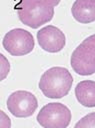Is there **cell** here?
<instances>
[{
    "label": "cell",
    "instance_id": "6da1fadb",
    "mask_svg": "<svg viewBox=\"0 0 95 128\" xmlns=\"http://www.w3.org/2000/svg\"><path fill=\"white\" fill-rule=\"evenodd\" d=\"M61 0H20L16 12L20 21L33 29L52 20L54 7Z\"/></svg>",
    "mask_w": 95,
    "mask_h": 128
},
{
    "label": "cell",
    "instance_id": "7a4b0ae2",
    "mask_svg": "<svg viewBox=\"0 0 95 128\" xmlns=\"http://www.w3.org/2000/svg\"><path fill=\"white\" fill-rule=\"evenodd\" d=\"M72 83L73 78L68 69L52 67L42 74L39 80V88L46 97L59 99L69 93Z\"/></svg>",
    "mask_w": 95,
    "mask_h": 128
},
{
    "label": "cell",
    "instance_id": "3957f363",
    "mask_svg": "<svg viewBox=\"0 0 95 128\" xmlns=\"http://www.w3.org/2000/svg\"><path fill=\"white\" fill-rule=\"evenodd\" d=\"M70 63L79 75L87 76L95 73V34L84 39L75 48Z\"/></svg>",
    "mask_w": 95,
    "mask_h": 128
},
{
    "label": "cell",
    "instance_id": "277c9868",
    "mask_svg": "<svg viewBox=\"0 0 95 128\" xmlns=\"http://www.w3.org/2000/svg\"><path fill=\"white\" fill-rule=\"evenodd\" d=\"M71 111L62 103H48L39 111L37 121L43 128H67L71 121Z\"/></svg>",
    "mask_w": 95,
    "mask_h": 128
},
{
    "label": "cell",
    "instance_id": "5b68a950",
    "mask_svg": "<svg viewBox=\"0 0 95 128\" xmlns=\"http://www.w3.org/2000/svg\"><path fill=\"white\" fill-rule=\"evenodd\" d=\"M2 43L5 50L13 56L26 55L34 48V38L32 34L21 28H15L7 32Z\"/></svg>",
    "mask_w": 95,
    "mask_h": 128
},
{
    "label": "cell",
    "instance_id": "8992f818",
    "mask_svg": "<svg viewBox=\"0 0 95 128\" xmlns=\"http://www.w3.org/2000/svg\"><path fill=\"white\" fill-rule=\"evenodd\" d=\"M37 107V98L29 91H15L11 93L7 99V108L9 112L18 118L31 116L35 112Z\"/></svg>",
    "mask_w": 95,
    "mask_h": 128
},
{
    "label": "cell",
    "instance_id": "52a82bcc",
    "mask_svg": "<svg viewBox=\"0 0 95 128\" xmlns=\"http://www.w3.org/2000/svg\"><path fill=\"white\" fill-rule=\"evenodd\" d=\"M37 40L39 46L50 53L61 51L66 43L64 33L57 27L48 25L37 32Z\"/></svg>",
    "mask_w": 95,
    "mask_h": 128
},
{
    "label": "cell",
    "instance_id": "ba28073f",
    "mask_svg": "<svg viewBox=\"0 0 95 128\" xmlns=\"http://www.w3.org/2000/svg\"><path fill=\"white\" fill-rule=\"evenodd\" d=\"M72 16L80 23L95 21V0H76L71 8Z\"/></svg>",
    "mask_w": 95,
    "mask_h": 128
},
{
    "label": "cell",
    "instance_id": "9c48e42d",
    "mask_svg": "<svg viewBox=\"0 0 95 128\" xmlns=\"http://www.w3.org/2000/svg\"><path fill=\"white\" fill-rule=\"evenodd\" d=\"M77 101L85 107H95V81L84 80L75 87Z\"/></svg>",
    "mask_w": 95,
    "mask_h": 128
},
{
    "label": "cell",
    "instance_id": "30bf717a",
    "mask_svg": "<svg viewBox=\"0 0 95 128\" xmlns=\"http://www.w3.org/2000/svg\"><path fill=\"white\" fill-rule=\"evenodd\" d=\"M74 128H95V112H91L81 118Z\"/></svg>",
    "mask_w": 95,
    "mask_h": 128
},
{
    "label": "cell",
    "instance_id": "8fae6325",
    "mask_svg": "<svg viewBox=\"0 0 95 128\" xmlns=\"http://www.w3.org/2000/svg\"><path fill=\"white\" fill-rule=\"evenodd\" d=\"M0 56H1V62H2V64H1V79L3 80V79L7 76L10 67H9V62H8V60L4 57V55L1 54Z\"/></svg>",
    "mask_w": 95,
    "mask_h": 128
},
{
    "label": "cell",
    "instance_id": "7c38bea8",
    "mask_svg": "<svg viewBox=\"0 0 95 128\" xmlns=\"http://www.w3.org/2000/svg\"><path fill=\"white\" fill-rule=\"evenodd\" d=\"M11 127V121L9 117L1 111V128H10Z\"/></svg>",
    "mask_w": 95,
    "mask_h": 128
}]
</instances>
